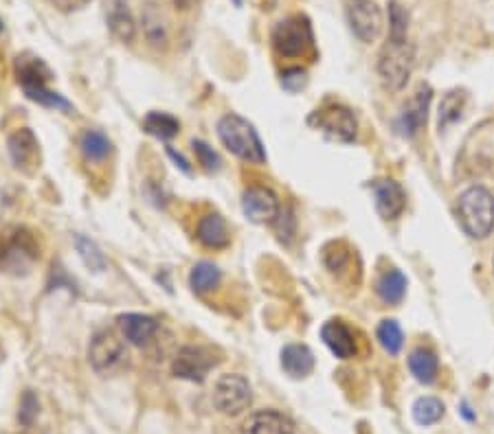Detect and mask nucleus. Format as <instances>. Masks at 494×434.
<instances>
[{"instance_id":"obj_19","label":"nucleus","mask_w":494,"mask_h":434,"mask_svg":"<svg viewBox=\"0 0 494 434\" xmlns=\"http://www.w3.org/2000/svg\"><path fill=\"white\" fill-rule=\"evenodd\" d=\"M106 7H108V12H106V22H108L110 34H113L119 43L130 44L137 35V25L130 9H128L126 0H108Z\"/></svg>"},{"instance_id":"obj_33","label":"nucleus","mask_w":494,"mask_h":434,"mask_svg":"<svg viewBox=\"0 0 494 434\" xmlns=\"http://www.w3.org/2000/svg\"><path fill=\"white\" fill-rule=\"evenodd\" d=\"M192 147H193V154H196L198 163H200L207 172L209 174L220 172V167H223V160H220V156L216 154L214 147L207 145L205 141H192Z\"/></svg>"},{"instance_id":"obj_18","label":"nucleus","mask_w":494,"mask_h":434,"mask_svg":"<svg viewBox=\"0 0 494 434\" xmlns=\"http://www.w3.org/2000/svg\"><path fill=\"white\" fill-rule=\"evenodd\" d=\"M433 90L428 86H422L413 97L409 99V104L404 105L403 119H400V128L406 136H413L422 130V126H427L428 117V105H431Z\"/></svg>"},{"instance_id":"obj_2","label":"nucleus","mask_w":494,"mask_h":434,"mask_svg":"<svg viewBox=\"0 0 494 434\" xmlns=\"http://www.w3.org/2000/svg\"><path fill=\"white\" fill-rule=\"evenodd\" d=\"M218 136L223 145L238 159L247 160V163L262 165L266 163V150L262 143L260 134H257L253 123L239 114H224L218 121Z\"/></svg>"},{"instance_id":"obj_13","label":"nucleus","mask_w":494,"mask_h":434,"mask_svg":"<svg viewBox=\"0 0 494 434\" xmlns=\"http://www.w3.org/2000/svg\"><path fill=\"white\" fill-rule=\"evenodd\" d=\"M13 71H16L18 84L22 86V90H34V88L46 86L53 80V71L46 66L43 58L34 53H22L16 58L13 64Z\"/></svg>"},{"instance_id":"obj_14","label":"nucleus","mask_w":494,"mask_h":434,"mask_svg":"<svg viewBox=\"0 0 494 434\" xmlns=\"http://www.w3.org/2000/svg\"><path fill=\"white\" fill-rule=\"evenodd\" d=\"M7 150L12 156V163L16 165L22 172H31L35 167V160H38L40 145L35 134L29 128H20L7 138Z\"/></svg>"},{"instance_id":"obj_24","label":"nucleus","mask_w":494,"mask_h":434,"mask_svg":"<svg viewBox=\"0 0 494 434\" xmlns=\"http://www.w3.org/2000/svg\"><path fill=\"white\" fill-rule=\"evenodd\" d=\"M80 151L89 163H101L113 154V143L99 130H86L80 136Z\"/></svg>"},{"instance_id":"obj_22","label":"nucleus","mask_w":494,"mask_h":434,"mask_svg":"<svg viewBox=\"0 0 494 434\" xmlns=\"http://www.w3.org/2000/svg\"><path fill=\"white\" fill-rule=\"evenodd\" d=\"M409 368L420 384H433L437 380V373H440V360H437V353L433 349L418 347L411 351Z\"/></svg>"},{"instance_id":"obj_29","label":"nucleus","mask_w":494,"mask_h":434,"mask_svg":"<svg viewBox=\"0 0 494 434\" xmlns=\"http://www.w3.org/2000/svg\"><path fill=\"white\" fill-rule=\"evenodd\" d=\"M75 246H77V252H80L82 261H84V266L89 267L90 272H104L106 270L108 261H106L104 252L99 251V246H97V244L92 242L90 237H86V235H77Z\"/></svg>"},{"instance_id":"obj_43","label":"nucleus","mask_w":494,"mask_h":434,"mask_svg":"<svg viewBox=\"0 0 494 434\" xmlns=\"http://www.w3.org/2000/svg\"><path fill=\"white\" fill-rule=\"evenodd\" d=\"M18 434H29V432H18Z\"/></svg>"},{"instance_id":"obj_41","label":"nucleus","mask_w":494,"mask_h":434,"mask_svg":"<svg viewBox=\"0 0 494 434\" xmlns=\"http://www.w3.org/2000/svg\"><path fill=\"white\" fill-rule=\"evenodd\" d=\"M233 4H238V7H239V4H242V0H233Z\"/></svg>"},{"instance_id":"obj_28","label":"nucleus","mask_w":494,"mask_h":434,"mask_svg":"<svg viewBox=\"0 0 494 434\" xmlns=\"http://www.w3.org/2000/svg\"><path fill=\"white\" fill-rule=\"evenodd\" d=\"M444 417V404L435 397H420L413 404V419L420 426H433Z\"/></svg>"},{"instance_id":"obj_20","label":"nucleus","mask_w":494,"mask_h":434,"mask_svg":"<svg viewBox=\"0 0 494 434\" xmlns=\"http://www.w3.org/2000/svg\"><path fill=\"white\" fill-rule=\"evenodd\" d=\"M196 237L202 246L214 248V251H223V248L229 246L231 233L229 229H226L224 217L218 213L202 215L200 221H198Z\"/></svg>"},{"instance_id":"obj_39","label":"nucleus","mask_w":494,"mask_h":434,"mask_svg":"<svg viewBox=\"0 0 494 434\" xmlns=\"http://www.w3.org/2000/svg\"><path fill=\"white\" fill-rule=\"evenodd\" d=\"M168 156L174 160V165H176L180 172L192 175V165H189V160L184 159V156L180 154V151L174 150V147H168Z\"/></svg>"},{"instance_id":"obj_38","label":"nucleus","mask_w":494,"mask_h":434,"mask_svg":"<svg viewBox=\"0 0 494 434\" xmlns=\"http://www.w3.org/2000/svg\"><path fill=\"white\" fill-rule=\"evenodd\" d=\"M348 260H349L348 251H336V255L330 251L325 252V266L330 267V270H341V267L348 263Z\"/></svg>"},{"instance_id":"obj_11","label":"nucleus","mask_w":494,"mask_h":434,"mask_svg":"<svg viewBox=\"0 0 494 434\" xmlns=\"http://www.w3.org/2000/svg\"><path fill=\"white\" fill-rule=\"evenodd\" d=\"M126 358V347L113 331H97L89 345V362L97 373H108Z\"/></svg>"},{"instance_id":"obj_40","label":"nucleus","mask_w":494,"mask_h":434,"mask_svg":"<svg viewBox=\"0 0 494 434\" xmlns=\"http://www.w3.org/2000/svg\"><path fill=\"white\" fill-rule=\"evenodd\" d=\"M174 7L180 9V12H189V9L198 7L200 4V0H172Z\"/></svg>"},{"instance_id":"obj_34","label":"nucleus","mask_w":494,"mask_h":434,"mask_svg":"<svg viewBox=\"0 0 494 434\" xmlns=\"http://www.w3.org/2000/svg\"><path fill=\"white\" fill-rule=\"evenodd\" d=\"M143 25H145V34H147V40H150L152 44H163L168 43V34H165V25L163 20H161L159 12H154V9H147L145 16H143Z\"/></svg>"},{"instance_id":"obj_5","label":"nucleus","mask_w":494,"mask_h":434,"mask_svg":"<svg viewBox=\"0 0 494 434\" xmlns=\"http://www.w3.org/2000/svg\"><path fill=\"white\" fill-rule=\"evenodd\" d=\"M272 46L281 58H302L315 46V35L308 18L290 16L272 29Z\"/></svg>"},{"instance_id":"obj_3","label":"nucleus","mask_w":494,"mask_h":434,"mask_svg":"<svg viewBox=\"0 0 494 434\" xmlns=\"http://www.w3.org/2000/svg\"><path fill=\"white\" fill-rule=\"evenodd\" d=\"M457 220L468 237L486 239L494 230V196L483 187H470L457 200Z\"/></svg>"},{"instance_id":"obj_17","label":"nucleus","mask_w":494,"mask_h":434,"mask_svg":"<svg viewBox=\"0 0 494 434\" xmlns=\"http://www.w3.org/2000/svg\"><path fill=\"white\" fill-rule=\"evenodd\" d=\"M321 338L325 347L339 360H349L357 355V338L354 331L343 321H330L323 325Z\"/></svg>"},{"instance_id":"obj_42","label":"nucleus","mask_w":494,"mask_h":434,"mask_svg":"<svg viewBox=\"0 0 494 434\" xmlns=\"http://www.w3.org/2000/svg\"><path fill=\"white\" fill-rule=\"evenodd\" d=\"M0 31H3V20H0Z\"/></svg>"},{"instance_id":"obj_35","label":"nucleus","mask_w":494,"mask_h":434,"mask_svg":"<svg viewBox=\"0 0 494 434\" xmlns=\"http://www.w3.org/2000/svg\"><path fill=\"white\" fill-rule=\"evenodd\" d=\"M38 413H40L38 397L34 395V391H27L25 395H22V399H20V410H18V422H20L22 426H31V423L35 422V417H38Z\"/></svg>"},{"instance_id":"obj_30","label":"nucleus","mask_w":494,"mask_h":434,"mask_svg":"<svg viewBox=\"0 0 494 434\" xmlns=\"http://www.w3.org/2000/svg\"><path fill=\"white\" fill-rule=\"evenodd\" d=\"M27 97H29L31 101H35V104L44 105V108H53V110H64V112H71L73 105L71 101L64 99L59 92L51 90V88L46 86H40V88H34V90H27L25 92Z\"/></svg>"},{"instance_id":"obj_1","label":"nucleus","mask_w":494,"mask_h":434,"mask_svg":"<svg viewBox=\"0 0 494 434\" xmlns=\"http://www.w3.org/2000/svg\"><path fill=\"white\" fill-rule=\"evenodd\" d=\"M40 261V244L25 226L0 230V272L27 275Z\"/></svg>"},{"instance_id":"obj_36","label":"nucleus","mask_w":494,"mask_h":434,"mask_svg":"<svg viewBox=\"0 0 494 434\" xmlns=\"http://www.w3.org/2000/svg\"><path fill=\"white\" fill-rule=\"evenodd\" d=\"M308 84V73L303 68H288V71L281 73V86L290 92L302 90Z\"/></svg>"},{"instance_id":"obj_27","label":"nucleus","mask_w":494,"mask_h":434,"mask_svg":"<svg viewBox=\"0 0 494 434\" xmlns=\"http://www.w3.org/2000/svg\"><path fill=\"white\" fill-rule=\"evenodd\" d=\"M376 336L378 340H380L382 349H385L389 355H398L400 351H403V345H404L403 327H400L398 321H394V318H385V321L378 325Z\"/></svg>"},{"instance_id":"obj_4","label":"nucleus","mask_w":494,"mask_h":434,"mask_svg":"<svg viewBox=\"0 0 494 434\" xmlns=\"http://www.w3.org/2000/svg\"><path fill=\"white\" fill-rule=\"evenodd\" d=\"M415 64V49L409 40L389 38L378 55V75L391 90H403Z\"/></svg>"},{"instance_id":"obj_15","label":"nucleus","mask_w":494,"mask_h":434,"mask_svg":"<svg viewBox=\"0 0 494 434\" xmlns=\"http://www.w3.org/2000/svg\"><path fill=\"white\" fill-rule=\"evenodd\" d=\"M242 434H294V423L279 410H257L242 423Z\"/></svg>"},{"instance_id":"obj_8","label":"nucleus","mask_w":494,"mask_h":434,"mask_svg":"<svg viewBox=\"0 0 494 434\" xmlns=\"http://www.w3.org/2000/svg\"><path fill=\"white\" fill-rule=\"evenodd\" d=\"M308 121H310L312 128H317V130H321L339 143H352L358 132V123L354 112L341 104H330L325 108L317 110Z\"/></svg>"},{"instance_id":"obj_6","label":"nucleus","mask_w":494,"mask_h":434,"mask_svg":"<svg viewBox=\"0 0 494 434\" xmlns=\"http://www.w3.org/2000/svg\"><path fill=\"white\" fill-rule=\"evenodd\" d=\"M211 401H214L216 410H220L226 417H238L253 404V389L244 376L226 373L216 382Z\"/></svg>"},{"instance_id":"obj_23","label":"nucleus","mask_w":494,"mask_h":434,"mask_svg":"<svg viewBox=\"0 0 494 434\" xmlns=\"http://www.w3.org/2000/svg\"><path fill=\"white\" fill-rule=\"evenodd\" d=\"M220 281H223V272L211 261L196 263V266L192 267V272H189V285H192V290L196 294L214 292L220 285Z\"/></svg>"},{"instance_id":"obj_12","label":"nucleus","mask_w":494,"mask_h":434,"mask_svg":"<svg viewBox=\"0 0 494 434\" xmlns=\"http://www.w3.org/2000/svg\"><path fill=\"white\" fill-rule=\"evenodd\" d=\"M372 191L373 200H376V211L380 213V217H385V220H396V217L403 215L406 206V196L404 189L400 187L396 180H376V182L372 184Z\"/></svg>"},{"instance_id":"obj_25","label":"nucleus","mask_w":494,"mask_h":434,"mask_svg":"<svg viewBox=\"0 0 494 434\" xmlns=\"http://www.w3.org/2000/svg\"><path fill=\"white\" fill-rule=\"evenodd\" d=\"M376 292L387 305H398L406 294V276L396 267H391L378 279Z\"/></svg>"},{"instance_id":"obj_26","label":"nucleus","mask_w":494,"mask_h":434,"mask_svg":"<svg viewBox=\"0 0 494 434\" xmlns=\"http://www.w3.org/2000/svg\"><path fill=\"white\" fill-rule=\"evenodd\" d=\"M143 130L159 141H169L180 132V123L176 117L168 112H150L143 119Z\"/></svg>"},{"instance_id":"obj_37","label":"nucleus","mask_w":494,"mask_h":434,"mask_svg":"<svg viewBox=\"0 0 494 434\" xmlns=\"http://www.w3.org/2000/svg\"><path fill=\"white\" fill-rule=\"evenodd\" d=\"M49 3L53 4L55 9H59V12L71 13V12H77V9H84L90 0H49Z\"/></svg>"},{"instance_id":"obj_16","label":"nucleus","mask_w":494,"mask_h":434,"mask_svg":"<svg viewBox=\"0 0 494 434\" xmlns=\"http://www.w3.org/2000/svg\"><path fill=\"white\" fill-rule=\"evenodd\" d=\"M119 331L123 338L135 347H143L154 338V334L159 331V322L156 318L147 316V314H122L117 318Z\"/></svg>"},{"instance_id":"obj_21","label":"nucleus","mask_w":494,"mask_h":434,"mask_svg":"<svg viewBox=\"0 0 494 434\" xmlns=\"http://www.w3.org/2000/svg\"><path fill=\"white\" fill-rule=\"evenodd\" d=\"M281 368L290 377H308L315 368V355L306 345H286L281 349Z\"/></svg>"},{"instance_id":"obj_7","label":"nucleus","mask_w":494,"mask_h":434,"mask_svg":"<svg viewBox=\"0 0 494 434\" xmlns=\"http://www.w3.org/2000/svg\"><path fill=\"white\" fill-rule=\"evenodd\" d=\"M220 364L218 353L211 347H202V345H187V347L178 349L176 358L172 362V373L178 380L196 382L202 384L211 371Z\"/></svg>"},{"instance_id":"obj_32","label":"nucleus","mask_w":494,"mask_h":434,"mask_svg":"<svg viewBox=\"0 0 494 434\" xmlns=\"http://www.w3.org/2000/svg\"><path fill=\"white\" fill-rule=\"evenodd\" d=\"M406 31H409V13L400 3L389 4V38L406 40Z\"/></svg>"},{"instance_id":"obj_9","label":"nucleus","mask_w":494,"mask_h":434,"mask_svg":"<svg viewBox=\"0 0 494 434\" xmlns=\"http://www.w3.org/2000/svg\"><path fill=\"white\" fill-rule=\"evenodd\" d=\"M348 22L360 43L369 44L380 35L382 12L373 0H349Z\"/></svg>"},{"instance_id":"obj_10","label":"nucleus","mask_w":494,"mask_h":434,"mask_svg":"<svg viewBox=\"0 0 494 434\" xmlns=\"http://www.w3.org/2000/svg\"><path fill=\"white\" fill-rule=\"evenodd\" d=\"M242 211L253 224H275L281 213L279 198L266 187H251L242 196Z\"/></svg>"},{"instance_id":"obj_31","label":"nucleus","mask_w":494,"mask_h":434,"mask_svg":"<svg viewBox=\"0 0 494 434\" xmlns=\"http://www.w3.org/2000/svg\"><path fill=\"white\" fill-rule=\"evenodd\" d=\"M461 110H464V95L461 92H449L440 104V130L449 126V123L457 121L461 117Z\"/></svg>"}]
</instances>
